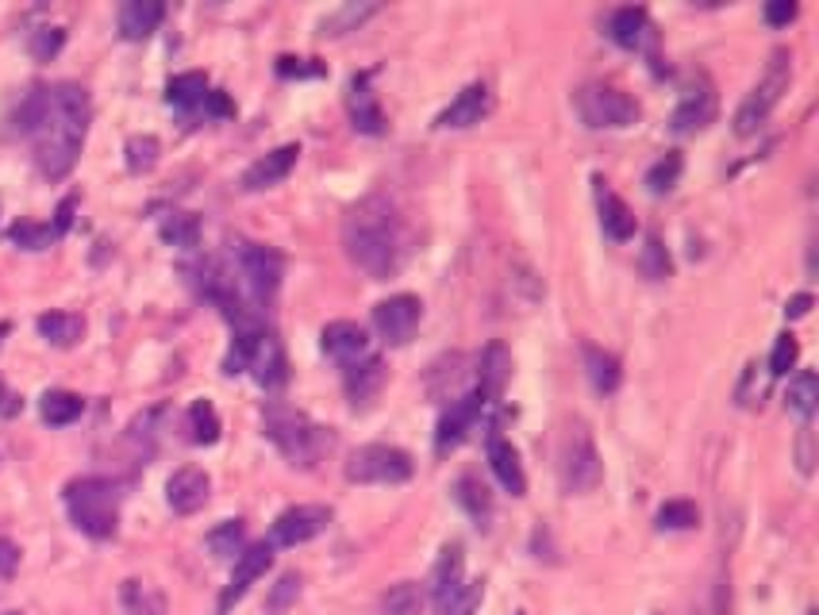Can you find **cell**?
<instances>
[{
  "instance_id": "6da1fadb",
  "label": "cell",
  "mask_w": 819,
  "mask_h": 615,
  "mask_svg": "<svg viewBox=\"0 0 819 615\" xmlns=\"http://www.w3.org/2000/svg\"><path fill=\"white\" fill-rule=\"evenodd\" d=\"M89 93L78 81H58V85H36L23 93L16 108V131L36 143V165L50 181H62L78 165V154L86 147L89 131Z\"/></svg>"
},
{
  "instance_id": "7a4b0ae2",
  "label": "cell",
  "mask_w": 819,
  "mask_h": 615,
  "mask_svg": "<svg viewBox=\"0 0 819 615\" xmlns=\"http://www.w3.org/2000/svg\"><path fill=\"white\" fill-rule=\"evenodd\" d=\"M342 246H347L350 262L370 281L397 278L408 258V231L397 204L381 193L358 201L342 220Z\"/></svg>"
},
{
  "instance_id": "3957f363",
  "label": "cell",
  "mask_w": 819,
  "mask_h": 615,
  "mask_svg": "<svg viewBox=\"0 0 819 615\" xmlns=\"http://www.w3.org/2000/svg\"><path fill=\"white\" fill-rule=\"evenodd\" d=\"M262 427H266V438H270L292 465H304V470H312V465L331 451V443H336L328 427H320V423H312L304 412L289 409V404H281V401L266 404Z\"/></svg>"
},
{
  "instance_id": "277c9868",
  "label": "cell",
  "mask_w": 819,
  "mask_h": 615,
  "mask_svg": "<svg viewBox=\"0 0 819 615\" xmlns=\"http://www.w3.org/2000/svg\"><path fill=\"white\" fill-rule=\"evenodd\" d=\"M73 527L89 538H112L120 523V488L104 477H78L62 493Z\"/></svg>"
},
{
  "instance_id": "5b68a950",
  "label": "cell",
  "mask_w": 819,
  "mask_h": 615,
  "mask_svg": "<svg viewBox=\"0 0 819 615\" xmlns=\"http://www.w3.org/2000/svg\"><path fill=\"white\" fill-rule=\"evenodd\" d=\"M789 78H792L789 51H773L770 62H766L762 81L750 89V97L742 101L739 115H735V131H739V135H755V131L770 120V112L781 104V97L789 93Z\"/></svg>"
},
{
  "instance_id": "8992f818",
  "label": "cell",
  "mask_w": 819,
  "mask_h": 615,
  "mask_svg": "<svg viewBox=\"0 0 819 615\" xmlns=\"http://www.w3.org/2000/svg\"><path fill=\"white\" fill-rule=\"evenodd\" d=\"M412 458H408L400 446L389 443H370V446H358L347 462V481L354 485H404L412 477Z\"/></svg>"
},
{
  "instance_id": "52a82bcc",
  "label": "cell",
  "mask_w": 819,
  "mask_h": 615,
  "mask_svg": "<svg viewBox=\"0 0 819 615\" xmlns=\"http://www.w3.org/2000/svg\"><path fill=\"white\" fill-rule=\"evenodd\" d=\"M236 270L247 285V296L254 304H266L281 289V273H286V258L266 243H239L236 246Z\"/></svg>"
},
{
  "instance_id": "ba28073f",
  "label": "cell",
  "mask_w": 819,
  "mask_h": 615,
  "mask_svg": "<svg viewBox=\"0 0 819 615\" xmlns=\"http://www.w3.org/2000/svg\"><path fill=\"white\" fill-rule=\"evenodd\" d=\"M578 112L589 128H631L639 120V101L612 85H585L578 93Z\"/></svg>"
},
{
  "instance_id": "9c48e42d",
  "label": "cell",
  "mask_w": 819,
  "mask_h": 615,
  "mask_svg": "<svg viewBox=\"0 0 819 615\" xmlns=\"http://www.w3.org/2000/svg\"><path fill=\"white\" fill-rule=\"evenodd\" d=\"M420 315H423L420 296L400 293L373 308V327H378V335L386 339L389 346H404L408 339L416 335V327H420Z\"/></svg>"
},
{
  "instance_id": "30bf717a",
  "label": "cell",
  "mask_w": 819,
  "mask_h": 615,
  "mask_svg": "<svg viewBox=\"0 0 819 615\" xmlns=\"http://www.w3.org/2000/svg\"><path fill=\"white\" fill-rule=\"evenodd\" d=\"M331 523V508L323 504H297V508L281 512L273 520L270 531V546H300V543H312L316 535H323Z\"/></svg>"
},
{
  "instance_id": "8fae6325",
  "label": "cell",
  "mask_w": 819,
  "mask_h": 615,
  "mask_svg": "<svg viewBox=\"0 0 819 615\" xmlns=\"http://www.w3.org/2000/svg\"><path fill=\"white\" fill-rule=\"evenodd\" d=\"M562 485H566V493H589V488L600 485V458H597L592 438L585 435V427H573L570 443H566Z\"/></svg>"
},
{
  "instance_id": "7c38bea8",
  "label": "cell",
  "mask_w": 819,
  "mask_h": 615,
  "mask_svg": "<svg viewBox=\"0 0 819 615\" xmlns=\"http://www.w3.org/2000/svg\"><path fill=\"white\" fill-rule=\"evenodd\" d=\"M485 404L489 401H485L481 393H466V396H458V401H450V409L442 412V420H439V431H435V451L447 454L450 446L462 443V438L478 427Z\"/></svg>"
},
{
  "instance_id": "4fadbf2b",
  "label": "cell",
  "mask_w": 819,
  "mask_h": 615,
  "mask_svg": "<svg viewBox=\"0 0 819 615\" xmlns=\"http://www.w3.org/2000/svg\"><path fill=\"white\" fill-rule=\"evenodd\" d=\"M712 120H716V89L708 78H697V85H689L681 93V104H677L670 128L677 135H697V131H705Z\"/></svg>"
},
{
  "instance_id": "5bb4252c",
  "label": "cell",
  "mask_w": 819,
  "mask_h": 615,
  "mask_svg": "<svg viewBox=\"0 0 819 615\" xmlns=\"http://www.w3.org/2000/svg\"><path fill=\"white\" fill-rule=\"evenodd\" d=\"M208 493H212V481H208L204 470L197 465H181L170 481H166V501L178 515H193L208 504Z\"/></svg>"
},
{
  "instance_id": "9a60e30c",
  "label": "cell",
  "mask_w": 819,
  "mask_h": 615,
  "mask_svg": "<svg viewBox=\"0 0 819 615\" xmlns=\"http://www.w3.org/2000/svg\"><path fill=\"white\" fill-rule=\"evenodd\" d=\"M489 108H492V93H489V85H485V81H473V85H466L462 93L455 97V101H450L447 108H442L439 112V120H435V128H473V123H481L485 115H489Z\"/></svg>"
},
{
  "instance_id": "2e32d148",
  "label": "cell",
  "mask_w": 819,
  "mask_h": 615,
  "mask_svg": "<svg viewBox=\"0 0 819 615\" xmlns=\"http://www.w3.org/2000/svg\"><path fill=\"white\" fill-rule=\"evenodd\" d=\"M320 339H323V354L336 359L342 370H347V365H358L362 359H370V339H366V331L350 320L328 323Z\"/></svg>"
},
{
  "instance_id": "e0dca14e",
  "label": "cell",
  "mask_w": 819,
  "mask_h": 615,
  "mask_svg": "<svg viewBox=\"0 0 819 615\" xmlns=\"http://www.w3.org/2000/svg\"><path fill=\"white\" fill-rule=\"evenodd\" d=\"M297 154H300L297 143H286V147H278V151L262 154L247 173H242L239 185L247 189V193H262V189H273L278 181L289 178V170L297 165Z\"/></svg>"
},
{
  "instance_id": "ac0fdd59",
  "label": "cell",
  "mask_w": 819,
  "mask_h": 615,
  "mask_svg": "<svg viewBox=\"0 0 819 615\" xmlns=\"http://www.w3.org/2000/svg\"><path fill=\"white\" fill-rule=\"evenodd\" d=\"M270 565H273V546H270V543H262V546H247V551L239 554V562H236V573H231V585L223 588L220 608H231V604H236V601H242V596H247V588L254 585V581L262 577V573L270 569Z\"/></svg>"
},
{
  "instance_id": "d6986e66",
  "label": "cell",
  "mask_w": 819,
  "mask_h": 615,
  "mask_svg": "<svg viewBox=\"0 0 819 615\" xmlns=\"http://www.w3.org/2000/svg\"><path fill=\"white\" fill-rule=\"evenodd\" d=\"M462 585H466L462 543H447V546H442V554H439V562H435V569H431V601H435V608H439V604H447Z\"/></svg>"
},
{
  "instance_id": "ffe728a7",
  "label": "cell",
  "mask_w": 819,
  "mask_h": 615,
  "mask_svg": "<svg viewBox=\"0 0 819 615\" xmlns=\"http://www.w3.org/2000/svg\"><path fill=\"white\" fill-rule=\"evenodd\" d=\"M162 16H166L162 0H128V4L120 8L116 28H120V39H128V43H143V39H150L158 31Z\"/></svg>"
},
{
  "instance_id": "44dd1931",
  "label": "cell",
  "mask_w": 819,
  "mask_h": 615,
  "mask_svg": "<svg viewBox=\"0 0 819 615\" xmlns=\"http://www.w3.org/2000/svg\"><path fill=\"white\" fill-rule=\"evenodd\" d=\"M489 465H492V473H497V481H500V485H505L512 496H523V493H528V477H523L520 454H516V446L508 443V438L500 435L497 427L489 431Z\"/></svg>"
},
{
  "instance_id": "7402d4cb",
  "label": "cell",
  "mask_w": 819,
  "mask_h": 615,
  "mask_svg": "<svg viewBox=\"0 0 819 615\" xmlns=\"http://www.w3.org/2000/svg\"><path fill=\"white\" fill-rule=\"evenodd\" d=\"M250 373L262 389H281L289 381V362H286V346L273 331H266L262 343H258L254 359H250Z\"/></svg>"
},
{
  "instance_id": "603a6c76",
  "label": "cell",
  "mask_w": 819,
  "mask_h": 615,
  "mask_svg": "<svg viewBox=\"0 0 819 615\" xmlns=\"http://www.w3.org/2000/svg\"><path fill=\"white\" fill-rule=\"evenodd\" d=\"M508 373H512V354H508V346L489 343L478 362V393L485 401H500V396H505Z\"/></svg>"
},
{
  "instance_id": "cb8c5ba5",
  "label": "cell",
  "mask_w": 819,
  "mask_h": 615,
  "mask_svg": "<svg viewBox=\"0 0 819 615\" xmlns=\"http://www.w3.org/2000/svg\"><path fill=\"white\" fill-rule=\"evenodd\" d=\"M608 36L612 43H620L623 51H642V47L655 39V23H650L647 8H620L608 23Z\"/></svg>"
},
{
  "instance_id": "d4e9b609",
  "label": "cell",
  "mask_w": 819,
  "mask_h": 615,
  "mask_svg": "<svg viewBox=\"0 0 819 615\" xmlns=\"http://www.w3.org/2000/svg\"><path fill=\"white\" fill-rule=\"evenodd\" d=\"M350 120H354V128L362 135H381L386 131V115H381V108L370 93V73H358L350 81Z\"/></svg>"
},
{
  "instance_id": "484cf974",
  "label": "cell",
  "mask_w": 819,
  "mask_h": 615,
  "mask_svg": "<svg viewBox=\"0 0 819 615\" xmlns=\"http://www.w3.org/2000/svg\"><path fill=\"white\" fill-rule=\"evenodd\" d=\"M597 208H600V228L612 243H627L635 235V215L605 181H597Z\"/></svg>"
},
{
  "instance_id": "4316f807",
  "label": "cell",
  "mask_w": 819,
  "mask_h": 615,
  "mask_svg": "<svg viewBox=\"0 0 819 615\" xmlns=\"http://www.w3.org/2000/svg\"><path fill=\"white\" fill-rule=\"evenodd\" d=\"M381 381H386V365H381V359H362L358 365H347V377H342V385H347V396L350 404H366L373 401V393L381 389Z\"/></svg>"
},
{
  "instance_id": "83f0119b",
  "label": "cell",
  "mask_w": 819,
  "mask_h": 615,
  "mask_svg": "<svg viewBox=\"0 0 819 615\" xmlns=\"http://www.w3.org/2000/svg\"><path fill=\"white\" fill-rule=\"evenodd\" d=\"M204 97H208V78L204 73H178V78H170V85H166V101H170L178 112H193V108H204Z\"/></svg>"
},
{
  "instance_id": "f1b7e54d",
  "label": "cell",
  "mask_w": 819,
  "mask_h": 615,
  "mask_svg": "<svg viewBox=\"0 0 819 615\" xmlns=\"http://www.w3.org/2000/svg\"><path fill=\"white\" fill-rule=\"evenodd\" d=\"M81 412H86V401H81L78 393L50 389V393L39 396V415H43V423H50V427H66V423H73Z\"/></svg>"
},
{
  "instance_id": "f546056e",
  "label": "cell",
  "mask_w": 819,
  "mask_h": 615,
  "mask_svg": "<svg viewBox=\"0 0 819 615\" xmlns=\"http://www.w3.org/2000/svg\"><path fill=\"white\" fill-rule=\"evenodd\" d=\"M585 365H589V381L597 393H616V389H620L623 370L616 354L600 351V346H585Z\"/></svg>"
},
{
  "instance_id": "4dcf8cb0",
  "label": "cell",
  "mask_w": 819,
  "mask_h": 615,
  "mask_svg": "<svg viewBox=\"0 0 819 615\" xmlns=\"http://www.w3.org/2000/svg\"><path fill=\"white\" fill-rule=\"evenodd\" d=\"M785 404H789V412L797 415V420L812 423L816 404H819V377H816L812 370L797 373V377L789 381V393H785Z\"/></svg>"
},
{
  "instance_id": "1f68e13d",
  "label": "cell",
  "mask_w": 819,
  "mask_h": 615,
  "mask_svg": "<svg viewBox=\"0 0 819 615\" xmlns=\"http://www.w3.org/2000/svg\"><path fill=\"white\" fill-rule=\"evenodd\" d=\"M81 331H86V320L73 312H47L39 315V335L47 339V343L54 346H73L81 339Z\"/></svg>"
},
{
  "instance_id": "d6a6232c",
  "label": "cell",
  "mask_w": 819,
  "mask_h": 615,
  "mask_svg": "<svg viewBox=\"0 0 819 615\" xmlns=\"http://www.w3.org/2000/svg\"><path fill=\"white\" fill-rule=\"evenodd\" d=\"M162 243L178 246V251H193L200 243V220L193 212H173L162 220Z\"/></svg>"
},
{
  "instance_id": "836d02e7",
  "label": "cell",
  "mask_w": 819,
  "mask_h": 615,
  "mask_svg": "<svg viewBox=\"0 0 819 615\" xmlns=\"http://www.w3.org/2000/svg\"><path fill=\"white\" fill-rule=\"evenodd\" d=\"M455 501L462 504V508L470 512V520H478L481 527L489 523L492 496H489V488H485L478 477H462V481H458V485H455Z\"/></svg>"
},
{
  "instance_id": "e575fe53",
  "label": "cell",
  "mask_w": 819,
  "mask_h": 615,
  "mask_svg": "<svg viewBox=\"0 0 819 615\" xmlns=\"http://www.w3.org/2000/svg\"><path fill=\"white\" fill-rule=\"evenodd\" d=\"M681 170H685V158H681V151H666V154L658 158V162L647 170V189H650V193H655V196L670 193V189L677 185V181H681Z\"/></svg>"
},
{
  "instance_id": "d590c367",
  "label": "cell",
  "mask_w": 819,
  "mask_h": 615,
  "mask_svg": "<svg viewBox=\"0 0 819 615\" xmlns=\"http://www.w3.org/2000/svg\"><path fill=\"white\" fill-rule=\"evenodd\" d=\"M242 538H247L242 520H223L220 527L208 531V551H212L216 558H236V554H242Z\"/></svg>"
},
{
  "instance_id": "8d00e7d4",
  "label": "cell",
  "mask_w": 819,
  "mask_h": 615,
  "mask_svg": "<svg viewBox=\"0 0 819 615\" xmlns=\"http://www.w3.org/2000/svg\"><path fill=\"white\" fill-rule=\"evenodd\" d=\"M381 608H386V615H420V608H423V588L416 585V581H400V585H392L389 593H386Z\"/></svg>"
},
{
  "instance_id": "74e56055",
  "label": "cell",
  "mask_w": 819,
  "mask_h": 615,
  "mask_svg": "<svg viewBox=\"0 0 819 615\" xmlns=\"http://www.w3.org/2000/svg\"><path fill=\"white\" fill-rule=\"evenodd\" d=\"M8 239H12L16 246H23V251H47L50 243H54V228L50 223H31V220H20L8 228Z\"/></svg>"
},
{
  "instance_id": "f35d334b",
  "label": "cell",
  "mask_w": 819,
  "mask_h": 615,
  "mask_svg": "<svg viewBox=\"0 0 819 615\" xmlns=\"http://www.w3.org/2000/svg\"><path fill=\"white\" fill-rule=\"evenodd\" d=\"M378 12V4H342L339 12H331L328 20L320 23V36H342V31H354L362 20Z\"/></svg>"
},
{
  "instance_id": "ab89813d",
  "label": "cell",
  "mask_w": 819,
  "mask_h": 615,
  "mask_svg": "<svg viewBox=\"0 0 819 615\" xmlns=\"http://www.w3.org/2000/svg\"><path fill=\"white\" fill-rule=\"evenodd\" d=\"M189 423H193V443L212 446L220 438V415H216L212 401H193L189 409Z\"/></svg>"
},
{
  "instance_id": "60d3db41",
  "label": "cell",
  "mask_w": 819,
  "mask_h": 615,
  "mask_svg": "<svg viewBox=\"0 0 819 615\" xmlns=\"http://www.w3.org/2000/svg\"><path fill=\"white\" fill-rule=\"evenodd\" d=\"M639 270H642V278H650V281H666V278H670L673 262H670V251H666L662 239H658V235H650L647 246H642Z\"/></svg>"
},
{
  "instance_id": "b9f144b4",
  "label": "cell",
  "mask_w": 819,
  "mask_h": 615,
  "mask_svg": "<svg viewBox=\"0 0 819 615\" xmlns=\"http://www.w3.org/2000/svg\"><path fill=\"white\" fill-rule=\"evenodd\" d=\"M700 523V512L697 504L689 501H670L658 508V531H689Z\"/></svg>"
},
{
  "instance_id": "7bdbcfd3",
  "label": "cell",
  "mask_w": 819,
  "mask_h": 615,
  "mask_svg": "<svg viewBox=\"0 0 819 615\" xmlns=\"http://www.w3.org/2000/svg\"><path fill=\"white\" fill-rule=\"evenodd\" d=\"M158 151H162V147H158V139H154V135H131V139H128V170H131V173H147V170H154Z\"/></svg>"
},
{
  "instance_id": "ee69618b",
  "label": "cell",
  "mask_w": 819,
  "mask_h": 615,
  "mask_svg": "<svg viewBox=\"0 0 819 615\" xmlns=\"http://www.w3.org/2000/svg\"><path fill=\"white\" fill-rule=\"evenodd\" d=\"M481 596H485L481 581H466V585L458 588L447 604H439L435 612H439V615H473V612H478V604H481Z\"/></svg>"
},
{
  "instance_id": "f6af8a7d",
  "label": "cell",
  "mask_w": 819,
  "mask_h": 615,
  "mask_svg": "<svg viewBox=\"0 0 819 615\" xmlns=\"http://www.w3.org/2000/svg\"><path fill=\"white\" fill-rule=\"evenodd\" d=\"M797 359H800V343L785 331V335H777L773 354H770V370L766 373H770V377H781V373H789L792 365H797Z\"/></svg>"
},
{
  "instance_id": "bcb514c9",
  "label": "cell",
  "mask_w": 819,
  "mask_h": 615,
  "mask_svg": "<svg viewBox=\"0 0 819 615\" xmlns=\"http://www.w3.org/2000/svg\"><path fill=\"white\" fill-rule=\"evenodd\" d=\"M62 43H66L62 28H39L36 36H31V54H36L39 62H50V58L62 51Z\"/></svg>"
},
{
  "instance_id": "7dc6e473",
  "label": "cell",
  "mask_w": 819,
  "mask_h": 615,
  "mask_svg": "<svg viewBox=\"0 0 819 615\" xmlns=\"http://www.w3.org/2000/svg\"><path fill=\"white\" fill-rule=\"evenodd\" d=\"M797 12L800 8L792 4V0H770V4H766V23H770V28H785V23L797 20Z\"/></svg>"
},
{
  "instance_id": "c3c4849f",
  "label": "cell",
  "mask_w": 819,
  "mask_h": 615,
  "mask_svg": "<svg viewBox=\"0 0 819 615\" xmlns=\"http://www.w3.org/2000/svg\"><path fill=\"white\" fill-rule=\"evenodd\" d=\"M20 569V546L12 538H0V581H12Z\"/></svg>"
},
{
  "instance_id": "681fc988",
  "label": "cell",
  "mask_w": 819,
  "mask_h": 615,
  "mask_svg": "<svg viewBox=\"0 0 819 615\" xmlns=\"http://www.w3.org/2000/svg\"><path fill=\"white\" fill-rule=\"evenodd\" d=\"M278 73L281 78H320V65H304V58H278Z\"/></svg>"
},
{
  "instance_id": "f907efd6",
  "label": "cell",
  "mask_w": 819,
  "mask_h": 615,
  "mask_svg": "<svg viewBox=\"0 0 819 615\" xmlns=\"http://www.w3.org/2000/svg\"><path fill=\"white\" fill-rule=\"evenodd\" d=\"M73 208H78V196H66L62 204H58V212H54V223H50V228H54V235L62 239L66 231H70V223H73Z\"/></svg>"
},
{
  "instance_id": "816d5d0a",
  "label": "cell",
  "mask_w": 819,
  "mask_h": 615,
  "mask_svg": "<svg viewBox=\"0 0 819 615\" xmlns=\"http://www.w3.org/2000/svg\"><path fill=\"white\" fill-rule=\"evenodd\" d=\"M204 108H208V112H212V115H236V104L228 101V93H223V89H208Z\"/></svg>"
},
{
  "instance_id": "f5cc1de1",
  "label": "cell",
  "mask_w": 819,
  "mask_h": 615,
  "mask_svg": "<svg viewBox=\"0 0 819 615\" xmlns=\"http://www.w3.org/2000/svg\"><path fill=\"white\" fill-rule=\"evenodd\" d=\"M20 409H23V401L4 385V381H0V415L8 420V415H20Z\"/></svg>"
},
{
  "instance_id": "db71d44e",
  "label": "cell",
  "mask_w": 819,
  "mask_h": 615,
  "mask_svg": "<svg viewBox=\"0 0 819 615\" xmlns=\"http://www.w3.org/2000/svg\"><path fill=\"white\" fill-rule=\"evenodd\" d=\"M808 308H812V296L800 293V296H792V301L785 304V315H789V320H800V315H808Z\"/></svg>"
},
{
  "instance_id": "11a10c76",
  "label": "cell",
  "mask_w": 819,
  "mask_h": 615,
  "mask_svg": "<svg viewBox=\"0 0 819 615\" xmlns=\"http://www.w3.org/2000/svg\"><path fill=\"white\" fill-rule=\"evenodd\" d=\"M292 593H300V577H292V573H289V577H281V593L273 596V608H281Z\"/></svg>"
},
{
  "instance_id": "9f6ffc18",
  "label": "cell",
  "mask_w": 819,
  "mask_h": 615,
  "mask_svg": "<svg viewBox=\"0 0 819 615\" xmlns=\"http://www.w3.org/2000/svg\"><path fill=\"white\" fill-rule=\"evenodd\" d=\"M0 615H20V612H0Z\"/></svg>"
},
{
  "instance_id": "6f0895ef",
  "label": "cell",
  "mask_w": 819,
  "mask_h": 615,
  "mask_svg": "<svg viewBox=\"0 0 819 615\" xmlns=\"http://www.w3.org/2000/svg\"><path fill=\"white\" fill-rule=\"evenodd\" d=\"M4 331H8V327H0V335H4Z\"/></svg>"
}]
</instances>
